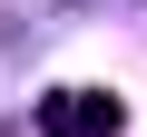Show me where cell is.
I'll use <instances>...</instances> for the list:
<instances>
[{
	"instance_id": "cell-1",
	"label": "cell",
	"mask_w": 147,
	"mask_h": 137,
	"mask_svg": "<svg viewBox=\"0 0 147 137\" xmlns=\"http://www.w3.org/2000/svg\"><path fill=\"white\" fill-rule=\"evenodd\" d=\"M118 127H127V108L108 88H49L39 98V137H118Z\"/></svg>"
}]
</instances>
